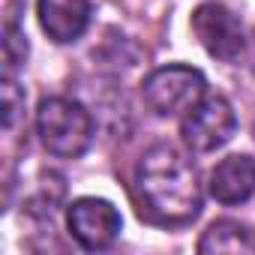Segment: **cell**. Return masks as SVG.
Segmentation results:
<instances>
[{
    "label": "cell",
    "mask_w": 255,
    "mask_h": 255,
    "mask_svg": "<svg viewBox=\"0 0 255 255\" xmlns=\"http://www.w3.org/2000/svg\"><path fill=\"white\" fill-rule=\"evenodd\" d=\"M246 57H249V69L255 75V39H252V45H246Z\"/></svg>",
    "instance_id": "obj_13"
},
{
    "label": "cell",
    "mask_w": 255,
    "mask_h": 255,
    "mask_svg": "<svg viewBox=\"0 0 255 255\" xmlns=\"http://www.w3.org/2000/svg\"><path fill=\"white\" fill-rule=\"evenodd\" d=\"M192 33L201 42V48L222 63H237L249 45L240 18L216 0H207L192 9Z\"/></svg>",
    "instance_id": "obj_5"
},
{
    "label": "cell",
    "mask_w": 255,
    "mask_h": 255,
    "mask_svg": "<svg viewBox=\"0 0 255 255\" xmlns=\"http://www.w3.org/2000/svg\"><path fill=\"white\" fill-rule=\"evenodd\" d=\"M234 129H237V117L231 102L219 93H207L192 111L183 114L180 138L192 153H213L231 141Z\"/></svg>",
    "instance_id": "obj_4"
},
{
    "label": "cell",
    "mask_w": 255,
    "mask_h": 255,
    "mask_svg": "<svg viewBox=\"0 0 255 255\" xmlns=\"http://www.w3.org/2000/svg\"><path fill=\"white\" fill-rule=\"evenodd\" d=\"M36 15L48 39L66 45L84 36L90 24V0H39Z\"/></svg>",
    "instance_id": "obj_8"
},
{
    "label": "cell",
    "mask_w": 255,
    "mask_h": 255,
    "mask_svg": "<svg viewBox=\"0 0 255 255\" xmlns=\"http://www.w3.org/2000/svg\"><path fill=\"white\" fill-rule=\"evenodd\" d=\"M135 198L141 216L156 225H186L201 213L204 189L195 162L174 144H153L135 165Z\"/></svg>",
    "instance_id": "obj_1"
},
{
    "label": "cell",
    "mask_w": 255,
    "mask_h": 255,
    "mask_svg": "<svg viewBox=\"0 0 255 255\" xmlns=\"http://www.w3.org/2000/svg\"><path fill=\"white\" fill-rule=\"evenodd\" d=\"M66 228H69L72 240L81 249L99 252V249H108L120 237L123 219H120V213L111 201L96 198V195H84V198H75L69 204Z\"/></svg>",
    "instance_id": "obj_6"
},
{
    "label": "cell",
    "mask_w": 255,
    "mask_h": 255,
    "mask_svg": "<svg viewBox=\"0 0 255 255\" xmlns=\"http://www.w3.org/2000/svg\"><path fill=\"white\" fill-rule=\"evenodd\" d=\"M21 114H24V87L15 81V75L3 72V78H0V120H3V129H12Z\"/></svg>",
    "instance_id": "obj_10"
},
{
    "label": "cell",
    "mask_w": 255,
    "mask_h": 255,
    "mask_svg": "<svg viewBox=\"0 0 255 255\" xmlns=\"http://www.w3.org/2000/svg\"><path fill=\"white\" fill-rule=\"evenodd\" d=\"M24 12V0H3V27H15Z\"/></svg>",
    "instance_id": "obj_12"
},
{
    "label": "cell",
    "mask_w": 255,
    "mask_h": 255,
    "mask_svg": "<svg viewBox=\"0 0 255 255\" xmlns=\"http://www.w3.org/2000/svg\"><path fill=\"white\" fill-rule=\"evenodd\" d=\"M207 192L219 204H243L255 192V159L249 153H231L213 165Z\"/></svg>",
    "instance_id": "obj_7"
},
{
    "label": "cell",
    "mask_w": 255,
    "mask_h": 255,
    "mask_svg": "<svg viewBox=\"0 0 255 255\" xmlns=\"http://www.w3.org/2000/svg\"><path fill=\"white\" fill-rule=\"evenodd\" d=\"M201 255H255V228L237 219H216L198 240Z\"/></svg>",
    "instance_id": "obj_9"
},
{
    "label": "cell",
    "mask_w": 255,
    "mask_h": 255,
    "mask_svg": "<svg viewBox=\"0 0 255 255\" xmlns=\"http://www.w3.org/2000/svg\"><path fill=\"white\" fill-rule=\"evenodd\" d=\"M27 54H30V45H27L24 30L18 24L3 27V72L15 75V69H21L27 63Z\"/></svg>",
    "instance_id": "obj_11"
},
{
    "label": "cell",
    "mask_w": 255,
    "mask_h": 255,
    "mask_svg": "<svg viewBox=\"0 0 255 255\" xmlns=\"http://www.w3.org/2000/svg\"><path fill=\"white\" fill-rule=\"evenodd\" d=\"M36 135L51 156L78 159L93 141V117L78 99L45 96L36 108Z\"/></svg>",
    "instance_id": "obj_2"
},
{
    "label": "cell",
    "mask_w": 255,
    "mask_h": 255,
    "mask_svg": "<svg viewBox=\"0 0 255 255\" xmlns=\"http://www.w3.org/2000/svg\"><path fill=\"white\" fill-rule=\"evenodd\" d=\"M141 96L156 117H183L207 96V78L183 63L159 66L144 78Z\"/></svg>",
    "instance_id": "obj_3"
}]
</instances>
